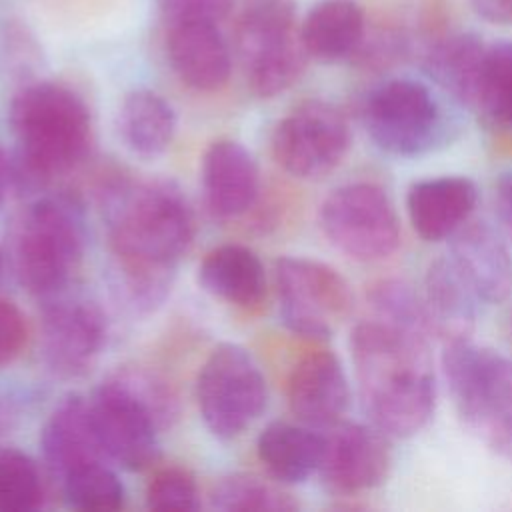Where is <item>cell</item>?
Here are the masks:
<instances>
[{"mask_svg": "<svg viewBox=\"0 0 512 512\" xmlns=\"http://www.w3.org/2000/svg\"><path fill=\"white\" fill-rule=\"evenodd\" d=\"M196 402L206 428L220 440H232L264 412L266 378L246 348L222 342L198 372Z\"/></svg>", "mask_w": 512, "mask_h": 512, "instance_id": "52a82bcc", "label": "cell"}, {"mask_svg": "<svg viewBox=\"0 0 512 512\" xmlns=\"http://www.w3.org/2000/svg\"><path fill=\"white\" fill-rule=\"evenodd\" d=\"M14 186V162L0 144V206L4 204L10 188Z\"/></svg>", "mask_w": 512, "mask_h": 512, "instance_id": "8d00e7d4", "label": "cell"}, {"mask_svg": "<svg viewBox=\"0 0 512 512\" xmlns=\"http://www.w3.org/2000/svg\"><path fill=\"white\" fill-rule=\"evenodd\" d=\"M318 222L334 248L360 262L384 260L400 244L394 202L372 182H350L332 190L320 206Z\"/></svg>", "mask_w": 512, "mask_h": 512, "instance_id": "30bf717a", "label": "cell"}, {"mask_svg": "<svg viewBox=\"0 0 512 512\" xmlns=\"http://www.w3.org/2000/svg\"><path fill=\"white\" fill-rule=\"evenodd\" d=\"M106 316L90 300L58 294L44 300L40 356L60 378H78L98 360L106 344Z\"/></svg>", "mask_w": 512, "mask_h": 512, "instance_id": "4fadbf2b", "label": "cell"}, {"mask_svg": "<svg viewBox=\"0 0 512 512\" xmlns=\"http://www.w3.org/2000/svg\"><path fill=\"white\" fill-rule=\"evenodd\" d=\"M442 364L452 400L468 428L512 460V360L456 338L448 340Z\"/></svg>", "mask_w": 512, "mask_h": 512, "instance_id": "5b68a950", "label": "cell"}, {"mask_svg": "<svg viewBox=\"0 0 512 512\" xmlns=\"http://www.w3.org/2000/svg\"><path fill=\"white\" fill-rule=\"evenodd\" d=\"M390 464L388 436L380 428L374 424L338 422L324 436L318 474L332 494L354 496L382 484Z\"/></svg>", "mask_w": 512, "mask_h": 512, "instance_id": "5bb4252c", "label": "cell"}, {"mask_svg": "<svg viewBox=\"0 0 512 512\" xmlns=\"http://www.w3.org/2000/svg\"><path fill=\"white\" fill-rule=\"evenodd\" d=\"M86 250V226L72 196H40L14 220L8 240L10 268L30 294L48 300L64 294Z\"/></svg>", "mask_w": 512, "mask_h": 512, "instance_id": "277c9868", "label": "cell"}, {"mask_svg": "<svg viewBox=\"0 0 512 512\" xmlns=\"http://www.w3.org/2000/svg\"><path fill=\"white\" fill-rule=\"evenodd\" d=\"M104 216L112 288L126 308L150 314L168 298L194 242L192 208L172 180H124L106 194Z\"/></svg>", "mask_w": 512, "mask_h": 512, "instance_id": "6da1fadb", "label": "cell"}, {"mask_svg": "<svg viewBox=\"0 0 512 512\" xmlns=\"http://www.w3.org/2000/svg\"><path fill=\"white\" fill-rule=\"evenodd\" d=\"M496 208H498V216L512 240V172L502 174L496 184Z\"/></svg>", "mask_w": 512, "mask_h": 512, "instance_id": "d590c367", "label": "cell"}, {"mask_svg": "<svg viewBox=\"0 0 512 512\" xmlns=\"http://www.w3.org/2000/svg\"><path fill=\"white\" fill-rule=\"evenodd\" d=\"M118 132L130 152L142 158L160 156L176 134L174 108L152 90H134L122 100Z\"/></svg>", "mask_w": 512, "mask_h": 512, "instance_id": "d4e9b609", "label": "cell"}, {"mask_svg": "<svg viewBox=\"0 0 512 512\" xmlns=\"http://www.w3.org/2000/svg\"><path fill=\"white\" fill-rule=\"evenodd\" d=\"M210 502L222 512H290L298 508V502L278 484L246 472L220 478L210 492Z\"/></svg>", "mask_w": 512, "mask_h": 512, "instance_id": "83f0119b", "label": "cell"}, {"mask_svg": "<svg viewBox=\"0 0 512 512\" xmlns=\"http://www.w3.org/2000/svg\"><path fill=\"white\" fill-rule=\"evenodd\" d=\"M236 0H158L166 24L172 22H212L220 24L234 8Z\"/></svg>", "mask_w": 512, "mask_h": 512, "instance_id": "d6a6232c", "label": "cell"}, {"mask_svg": "<svg viewBox=\"0 0 512 512\" xmlns=\"http://www.w3.org/2000/svg\"><path fill=\"white\" fill-rule=\"evenodd\" d=\"M4 264H6V256H4V252H2V248H0V278H2V274H4Z\"/></svg>", "mask_w": 512, "mask_h": 512, "instance_id": "74e56055", "label": "cell"}, {"mask_svg": "<svg viewBox=\"0 0 512 512\" xmlns=\"http://www.w3.org/2000/svg\"><path fill=\"white\" fill-rule=\"evenodd\" d=\"M300 38L306 54L318 62L352 58L364 46V10L356 0H320L300 24Z\"/></svg>", "mask_w": 512, "mask_h": 512, "instance_id": "44dd1931", "label": "cell"}, {"mask_svg": "<svg viewBox=\"0 0 512 512\" xmlns=\"http://www.w3.org/2000/svg\"><path fill=\"white\" fill-rule=\"evenodd\" d=\"M468 106L492 126L512 132V42L486 44Z\"/></svg>", "mask_w": 512, "mask_h": 512, "instance_id": "484cf974", "label": "cell"}, {"mask_svg": "<svg viewBox=\"0 0 512 512\" xmlns=\"http://www.w3.org/2000/svg\"><path fill=\"white\" fill-rule=\"evenodd\" d=\"M362 120L372 142L394 156H420L444 140L446 120L434 94L416 80L392 78L364 100Z\"/></svg>", "mask_w": 512, "mask_h": 512, "instance_id": "9c48e42d", "label": "cell"}, {"mask_svg": "<svg viewBox=\"0 0 512 512\" xmlns=\"http://www.w3.org/2000/svg\"><path fill=\"white\" fill-rule=\"evenodd\" d=\"M350 350L370 422L394 438L420 432L436 402L428 338L372 318L354 326Z\"/></svg>", "mask_w": 512, "mask_h": 512, "instance_id": "7a4b0ae2", "label": "cell"}, {"mask_svg": "<svg viewBox=\"0 0 512 512\" xmlns=\"http://www.w3.org/2000/svg\"><path fill=\"white\" fill-rule=\"evenodd\" d=\"M198 284L226 304L254 308L266 294V270L248 246L222 244L200 262Z\"/></svg>", "mask_w": 512, "mask_h": 512, "instance_id": "7402d4cb", "label": "cell"}, {"mask_svg": "<svg viewBox=\"0 0 512 512\" xmlns=\"http://www.w3.org/2000/svg\"><path fill=\"white\" fill-rule=\"evenodd\" d=\"M94 432L110 462L126 470L150 466L160 452L162 422L154 410L116 374L88 398Z\"/></svg>", "mask_w": 512, "mask_h": 512, "instance_id": "8fae6325", "label": "cell"}, {"mask_svg": "<svg viewBox=\"0 0 512 512\" xmlns=\"http://www.w3.org/2000/svg\"><path fill=\"white\" fill-rule=\"evenodd\" d=\"M256 452L270 476L282 484H300L320 468L324 436L306 424L272 422L256 440Z\"/></svg>", "mask_w": 512, "mask_h": 512, "instance_id": "603a6c76", "label": "cell"}, {"mask_svg": "<svg viewBox=\"0 0 512 512\" xmlns=\"http://www.w3.org/2000/svg\"><path fill=\"white\" fill-rule=\"evenodd\" d=\"M144 500L152 510L192 512L200 508V490L190 470L180 466H166L150 476Z\"/></svg>", "mask_w": 512, "mask_h": 512, "instance_id": "1f68e13d", "label": "cell"}, {"mask_svg": "<svg viewBox=\"0 0 512 512\" xmlns=\"http://www.w3.org/2000/svg\"><path fill=\"white\" fill-rule=\"evenodd\" d=\"M368 298L376 314L374 318L426 338L432 334L424 298H420L406 282L380 280L372 286Z\"/></svg>", "mask_w": 512, "mask_h": 512, "instance_id": "4dcf8cb0", "label": "cell"}, {"mask_svg": "<svg viewBox=\"0 0 512 512\" xmlns=\"http://www.w3.org/2000/svg\"><path fill=\"white\" fill-rule=\"evenodd\" d=\"M350 128L344 114L326 100L296 104L274 128L272 154L292 176L316 180L346 156Z\"/></svg>", "mask_w": 512, "mask_h": 512, "instance_id": "7c38bea8", "label": "cell"}, {"mask_svg": "<svg viewBox=\"0 0 512 512\" xmlns=\"http://www.w3.org/2000/svg\"><path fill=\"white\" fill-rule=\"evenodd\" d=\"M470 4L484 20L512 26V0H470Z\"/></svg>", "mask_w": 512, "mask_h": 512, "instance_id": "e575fe53", "label": "cell"}, {"mask_svg": "<svg viewBox=\"0 0 512 512\" xmlns=\"http://www.w3.org/2000/svg\"><path fill=\"white\" fill-rule=\"evenodd\" d=\"M236 48L256 96L272 98L294 86L310 58L296 26L294 0H244L236 20Z\"/></svg>", "mask_w": 512, "mask_h": 512, "instance_id": "8992f818", "label": "cell"}, {"mask_svg": "<svg viewBox=\"0 0 512 512\" xmlns=\"http://www.w3.org/2000/svg\"><path fill=\"white\" fill-rule=\"evenodd\" d=\"M450 240V260L476 298L504 302L512 292V256L502 236L486 222L468 220Z\"/></svg>", "mask_w": 512, "mask_h": 512, "instance_id": "ac0fdd59", "label": "cell"}, {"mask_svg": "<svg viewBox=\"0 0 512 512\" xmlns=\"http://www.w3.org/2000/svg\"><path fill=\"white\" fill-rule=\"evenodd\" d=\"M40 448L58 480L80 466L108 460L92 426L88 398L68 394L52 408L40 432Z\"/></svg>", "mask_w": 512, "mask_h": 512, "instance_id": "ffe728a7", "label": "cell"}, {"mask_svg": "<svg viewBox=\"0 0 512 512\" xmlns=\"http://www.w3.org/2000/svg\"><path fill=\"white\" fill-rule=\"evenodd\" d=\"M422 298L432 332H438L448 340L468 336L474 326L478 298L450 256L430 264L424 278Z\"/></svg>", "mask_w": 512, "mask_h": 512, "instance_id": "cb8c5ba5", "label": "cell"}, {"mask_svg": "<svg viewBox=\"0 0 512 512\" xmlns=\"http://www.w3.org/2000/svg\"><path fill=\"white\" fill-rule=\"evenodd\" d=\"M46 496L38 462L26 452L0 446V512H30Z\"/></svg>", "mask_w": 512, "mask_h": 512, "instance_id": "f546056e", "label": "cell"}, {"mask_svg": "<svg viewBox=\"0 0 512 512\" xmlns=\"http://www.w3.org/2000/svg\"><path fill=\"white\" fill-rule=\"evenodd\" d=\"M200 174L206 206L216 218H238L258 200V164L250 150L236 140L212 142L202 156Z\"/></svg>", "mask_w": 512, "mask_h": 512, "instance_id": "2e32d148", "label": "cell"}, {"mask_svg": "<svg viewBox=\"0 0 512 512\" xmlns=\"http://www.w3.org/2000/svg\"><path fill=\"white\" fill-rule=\"evenodd\" d=\"M348 402V378L336 354L314 350L294 364L288 378V404L302 424L330 428L342 422Z\"/></svg>", "mask_w": 512, "mask_h": 512, "instance_id": "9a60e30c", "label": "cell"}, {"mask_svg": "<svg viewBox=\"0 0 512 512\" xmlns=\"http://www.w3.org/2000/svg\"><path fill=\"white\" fill-rule=\"evenodd\" d=\"M16 140L14 186H44L74 170L92 144V118L72 88L40 80L20 88L10 102Z\"/></svg>", "mask_w": 512, "mask_h": 512, "instance_id": "3957f363", "label": "cell"}, {"mask_svg": "<svg viewBox=\"0 0 512 512\" xmlns=\"http://www.w3.org/2000/svg\"><path fill=\"white\" fill-rule=\"evenodd\" d=\"M166 26V56L178 80L198 92L220 90L230 78L232 54L218 24L172 22Z\"/></svg>", "mask_w": 512, "mask_h": 512, "instance_id": "e0dca14e", "label": "cell"}, {"mask_svg": "<svg viewBox=\"0 0 512 512\" xmlns=\"http://www.w3.org/2000/svg\"><path fill=\"white\" fill-rule=\"evenodd\" d=\"M62 498L68 508L84 512H106L124 506L126 490L108 460L92 462L60 478Z\"/></svg>", "mask_w": 512, "mask_h": 512, "instance_id": "f1b7e54d", "label": "cell"}, {"mask_svg": "<svg viewBox=\"0 0 512 512\" xmlns=\"http://www.w3.org/2000/svg\"><path fill=\"white\" fill-rule=\"evenodd\" d=\"M28 340L24 312L10 300L0 298V368L12 364Z\"/></svg>", "mask_w": 512, "mask_h": 512, "instance_id": "836d02e7", "label": "cell"}, {"mask_svg": "<svg viewBox=\"0 0 512 512\" xmlns=\"http://www.w3.org/2000/svg\"><path fill=\"white\" fill-rule=\"evenodd\" d=\"M274 286L284 326L302 338H330L354 308L352 288L344 276L314 258H278Z\"/></svg>", "mask_w": 512, "mask_h": 512, "instance_id": "ba28073f", "label": "cell"}, {"mask_svg": "<svg viewBox=\"0 0 512 512\" xmlns=\"http://www.w3.org/2000/svg\"><path fill=\"white\" fill-rule=\"evenodd\" d=\"M486 44L476 34H452L430 46L424 68L430 78L468 106Z\"/></svg>", "mask_w": 512, "mask_h": 512, "instance_id": "4316f807", "label": "cell"}, {"mask_svg": "<svg viewBox=\"0 0 512 512\" xmlns=\"http://www.w3.org/2000/svg\"><path fill=\"white\" fill-rule=\"evenodd\" d=\"M478 202V188L466 176H438L410 186L406 208L412 228L428 242L450 238L462 228Z\"/></svg>", "mask_w": 512, "mask_h": 512, "instance_id": "d6986e66", "label": "cell"}]
</instances>
